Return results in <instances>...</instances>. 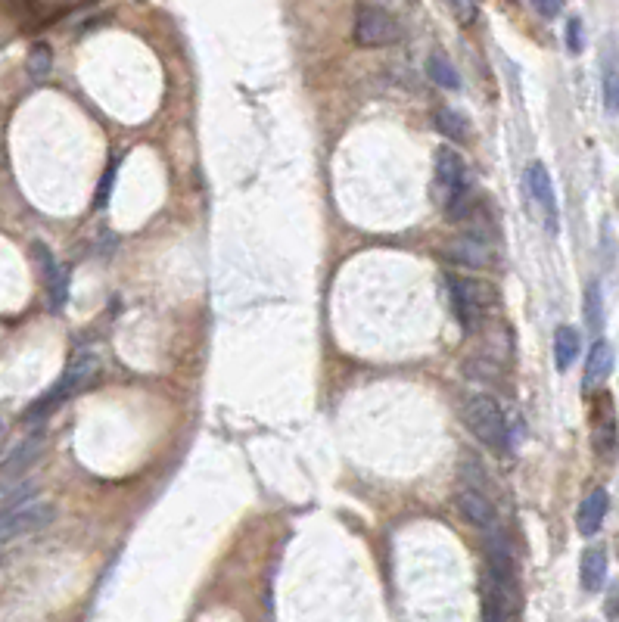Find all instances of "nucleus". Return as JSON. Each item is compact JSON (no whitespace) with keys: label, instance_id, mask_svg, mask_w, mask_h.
<instances>
[{"label":"nucleus","instance_id":"nucleus-6","mask_svg":"<svg viewBox=\"0 0 619 622\" xmlns=\"http://www.w3.org/2000/svg\"><path fill=\"white\" fill-rule=\"evenodd\" d=\"M399 38H402L399 22L392 19L383 7H371V4L358 7V16H355V44L358 47H389Z\"/></svg>","mask_w":619,"mask_h":622},{"label":"nucleus","instance_id":"nucleus-17","mask_svg":"<svg viewBox=\"0 0 619 622\" xmlns=\"http://www.w3.org/2000/svg\"><path fill=\"white\" fill-rule=\"evenodd\" d=\"M50 66H53V53H50V47H47V44H35L32 53H28V75H32L35 81H41V78L50 72Z\"/></svg>","mask_w":619,"mask_h":622},{"label":"nucleus","instance_id":"nucleus-1","mask_svg":"<svg viewBox=\"0 0 619 622\" xmlns=\"http://www.w3.org/2000/svg\"><path fill=\"white\" fill-rule=\"evenodd\" d=\"M436 200L445 209L448 221H461L473 206L467 162L452 147L436 150Z\"/></svg>","mask_w":619,"mask_h":622},{"label":"nucleus","instance_id":"nucleus-2","mask_svg":"<svg viewBox=\"0 0 619 622\" xmlns=\"http://www.w3.org/2000/svg\"><path fill=\"white\" fill-rule=\"evenodd\" d=\"M461 417L467 423V430L480 439L492 451H508L511 448V430L508 417H504L501 405L489 399L486 392H467L461 399Z\"/></svg>","mask_w":619,"mask_h":622},{"label":"nucleus","instance_id":"nucleus-12","mask_svg":"<svg viewBox=\"0 0 619 622\" xmlns=\"http://www.w3.org/2000/svg\"><path fill=\"white\" fill-rule=\"evenodd\" d=\"M610 367H613V346L607 343V339H598L592 355H588V364H585V389L604 386V380L610 377Z\"/></svg>","mask_w":619,"mask_h":622},{"label":"nucleus","instance_id":"nucleus-19","mask_svg":"<svg viewBox=\"0 0 619 622\" xmlns=\"http://www.w3.org/2000/svg\"><path fill=\"white\" fill-rule=\"evenodd\" d=\"M601 84H604V106H607V112L613 116V112H616V97H619V81H616V63H613V56H610L604 72H601Z\"/></svg>","mask_w":619,"mask_h":622},{"label":"nucleus","instance_id":"nucleus-16","mask_svg":"<svg viewBox=\"0 0 619 622\" xmlns=\"http://www.w3.org/2000/svg\"><path fill=\"white\" fill-rule=\"evenodd\" d=\"M427 72H430V78L439 84V88H445V91H458L461 88V75L455 72V66L445 60L442 53H433L430 60H427Z\"/></svg>","mask_w":619,"mask_h":622},{"label":"nucleus","instance_id":"nucleus-21","mask_svg":"<svg viewBox=\"0 0 619 622\" xmlns=\"http://www.w3.org/2000/svg\"><path fill=\"white\" fill-rule=\"evenodd\" d=\"M448 4H452L455 16L461 22H473L476 19V0H448Z\"/></svg>","mask_w":619,"mask_h":622},{"label":"nucleus","instance_id":"nucleus-18","mask_svg":"<svg viewBox=\"0 0 619 622\" xmlns=\"http://www.w3.org/2000/svg\"><path fill=\"white\" fill-rule=\"evenodd\" d=\"M585 318H588V327H592L595 333L601 330V321H604V302H601L598 284H592V287H588V293H585Z\"/></svg>","mask_w":619,"mask_h":622},{"label":"nucleus","instance_id":"nucleus-3","mask_svg":"<svg viewBox=\"0 0 619 622\" xmlns=\"http://www.w3.org/2000/svg\"><path fill=\"white\" fill-rule=\"evenodd\" d=\"M53 517H56L53 504L44 498H22V501L7 504L4 511H0V548L13 539H22V535L41 532L44 526L53 523Z\"/></svg>","mask_w":619,"mask_h":622},{"label":"nucleus","instance_id":"nucleus-11","mask_svg":"<svg viewBox=\"0 0 619 622\" xmlns=\"http://www.w3.org/2000/svg\"><path fill=\"white\" fill-rule=\"evenodd\" d=\"M579 349H582V336L576 327L570 324H560L554 330V361H557V371L564 374L570 371V364L579 358Z\"/></svg>","mask_w":619,"mask_h":622},{"label":"nucleus","instance_id":"nucleus-7","mask_svg":"<svg viewBox=\"0 0 619 622\" xmlns=\"http://www.w3.org/2000/svg\"><path fill=\"white\" fill-rule=\"evenodd\" d=\"M458 511H461V517H464L470 526H476L483 535L501 529L498 507L492 504V498H489L480 486H464V489L458 492Z\"/></svg>","mask_w":619,"mask_h":622},{"label":"nucleus","instance_id":"nucleus-20","mask_svg":"<svg viewBox=\"0 0 619 622\" xmlns=\"http://www.w3.org/2000/svg\"><path fill=\"white\" fill-rule=\"evenodd\" d=\"M582 47H585V38H582V19L573 16V19L567 22V50H570V53H579Z\"/></svg>","mask_w":619,"mask_h":622},{"label":"nucleus","instance_id":"nucleus-14","mask_svg":"<svg viewBox=\"0 0 619 622\" xmlns=\"http://www.w3.org/2000/svg\"><path fill=\"white\" fill-rule=\"evenodd\" d=\"M38 451H41V436H32V439H25L13 455L4 461V467H0V476H7V479H16L22 470H28V464H35L38 458Z\"/></svg>","mask_w":619,"mask_h":622},{"label":"nucleus","instance_id":"nucleus-22","mask_svg":"<svg viewBox=\"0 0 619 622\" xmlns=\"http://www.w3.org/2000/svg\"><path fill=\"white\" fill-rule=\"evenodd\" d=\"M532 7H536L545 19H554L560 10H564V0H529Z\"/></svg>","mask_w":619,"mask_h":622},{"label":"nucleus","instance_id":"nucleus-4","mask_svg":"<svg viewBox=\"0 0 619 622\" xmlns=\"http://www.w3.org/2000/svg\"><path fill=\"white\" fill-rule=\"evenodd\" d=\"M448 302L455 308V318L464 330L480 327L489 305L495 302L492 287L470 277H448Z\"/></svg>","mask_w":619,"mask_h":622},{"label":"nucleus","instance_id":"nucleus-9","mask_svg":"<svg viewBox=\"0 0 619 622\" xmlns=\"http://www.w3.org/2000/svg\"><path fill=\"white\" fill-rule=\"evenodd\" d=\"M607 507H610L607 489H592V492H588V498H585L582 507H579V517H576L579 532H582V535H598V532L604 529Z\"/></svg>","mask_w":619,"mask_h":622},{"label":"nucleus","instance_id":"nucleus-13","mask_svg":"<svg viewBox=\"0 0 619 622\" xmlns=\"http://www.w3.org/2000/svg\"><path fill=\"white\" fill-rule=\"evenodd\" d=\"M32 249H35V259H38L41 268H44V277H47V287H50L53 305H63V299H66V274H63L60 262L53 259V252H50L44 243H35Z\"/></svg>","mask_w":619,"mask_h":622},{"label":"nucleus","instance_id":"nucleus-15","mask_svg":"<svg viewBox=\"0 0 619 622\" xmlns=\"http://www.w3.org/2000/svg\"><path fill=\"white\" fill-rule=\"evenodd\" d=\"M436 128L452 140V144H464V140L470 137V128H467V119L461 116V112L455 109H439L436 112Z\"/></svg>","mask_w":619,"mask_h":622},{"label":"nucleus","instance_id":"nucleus-8","mask_svg":"<svg viewBox=\"0 0 619 622\" xmlns=\"http://www.w3.org/2000/svg\"><path fill=\"white\" fill-rule=\"evenodd\" d=\"M526 181H529V193L532 200L539 203V209L545 212V221L548 228L557 231V196H554V184H551V175L542 162H532L529 172H526Z\"/></svg>","mask_w":619,"mask_h":622},{"label":"nucleus","instance_id":"nucleus-10","mask_svg":"<svg viewBox=\"0 0 619 622\" xmlns=\"http://www.w3.org/2000/svg\"><path fill=\"white\" fill-rule=\"evenodd\" d=\"M579 576H582V588L585 591H601L604 582H607V551L592 545V548H585L582 554V563H579Z\"/></svg>","mask_w":619,"mask_h":622},{"label":"nucleus","instance_id":"nucleus-23","mask_svg":"<svg viewBox=\"0 0 619 622\" xmlns=\"http://www.w3.org/2000/svg\"><path fill=\"white\" fill-rule=\"evenodd\" d=\"M0 433H4V420H0Z\"/></svg>","mask_w":619,"mask_h":622},{"label":"nucleus","instance_id":"nucleus-5","mask_svg":"<svg viewBox=\"0 0 619 622\" xmlns=\"http://www.w3.org/2000/svg\"><path fill=\"white\" fill-rule=\"evenodd\" d=\"M94 367H97V361H94L91 355H78V358L66 367V374L60 377V383H56L53 389H47V395H41V399L25 411V420H28V423H35V420H41V414H50L53 408H60L72 392H78L84 383L91 380Z\"/></svg>","mask_w":619,"mask_h":622}]
</instances>
